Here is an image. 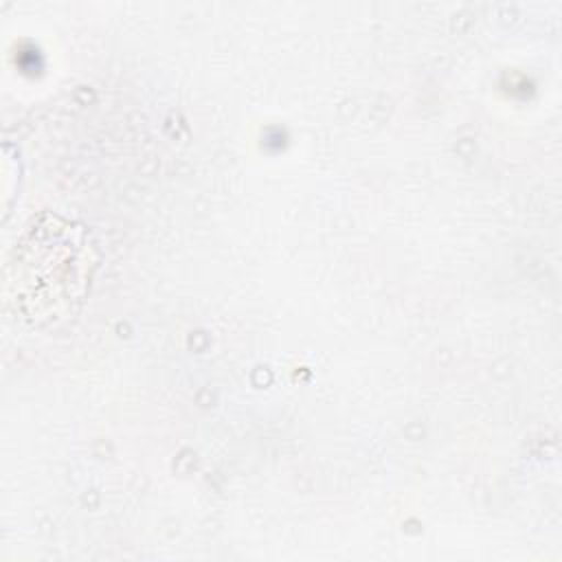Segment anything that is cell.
Masks as SVG:
<instances>
[{"label":"cell","mask_w":562,"mask_h":562,"mask_svg":"<svg viewBox=\"0 0 562 562\" xmlns=\"http://www.w3.org/2000/svg\"><path fill=\"white\" fill-rule=\"evenodd\" d=\"M97 261L81 224L42 213L22 233L7 263L4 303L31 327L64 323L83 303Z\"/></svg>","instance_id":"6da1fadb"}]
</instances>
